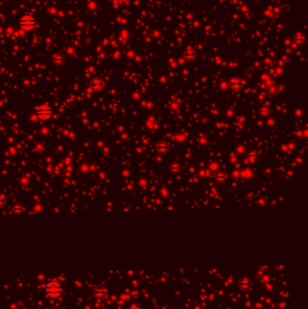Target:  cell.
I'll use <instances>...</instances> for the list:
<instances>
[{"instance_id": "6da1fadb", "label": "cell", "mask_w": 308, "mask_h": 309, "mask_svg": "<svg viewBox=\"0 0 308 309\" xmlns=\"http://www.w3.org/2000/svg\"><path fill=\"white\" fill-rule=\"evenodd\" d=\"M18 24H19V26L24 31H32L35 29L38 26L35 18L29 15L22 16L19 19Z\"/></svg>"}, {"instance_id": "7a4b0ae2", "label": "cell", "mask_w": 308, "mask_h": 309, "mask_svg": "<svg viewBox=\"0 0 308 309\" xmlns=\"http://www.w3.org/2000/svg\"><path fill=\"white\" fill-rule=\"evenodd\" d=\"M45 292L49 297H58L62 294V286L58 282L52 281L46 286Z\"/></svg>"}, {"instance_id": "3957f363", "label": "cell", "mask_w": 308, "mask_h": 309, "mask_svg": "<svg viewBox=\"0 0 308 309\" xmlns=\"http://www.w3.org/2000/svg\"><path fill=\"white\" fill-rule=\"evenodd\" d=\"M35 114L41 120H48L53 116V110L49 105H42L35 110Z\"/></svg>"}, {"instance_id": "277c9868", "label": "cell", "mask_w": 308, "mask_h": 309, "mask_svg": "<svg viewBox=\"0 0 308 309\" xmlns=\"http://www.w3.org/2000/svg\"><path fill=\"white\" fill-rule=\"evenodd\" d=\"M92 291H93V294L96 297L102 298L107 295L108 289L104 286H95V287H93Z\"/></svg>"}, {"instance_id": "5b68a950", "label": "cell", "mask_w": 308, "mask_h": 309, "mask_svg": "<svg viewBox=\"0 0 308 309\" xmlns=\"http://www.w3.org/2000/svg\"><path fill=\"white\" fill-rule=\"evenodd\" d=\"M238 287L242 291H248L251 287V283L247 278H241L238 281Z\"/></svg>"}, {"instance_id": "8992f818", "label": "cell", "mask_w": 308, "mask_h": 309, "mask_svg": "<svg viewBox=\"0 0 308 309\" xmlns=\"http://www.w3.org/2000/svg\"><path fill=\"white\" fill-rule=\"evenodd\" d=\"M89 86H90V88L92 89L93 90H99L103 88L104 83H103V81H102L101 80L95 79V80H92V81H90Z\"/></svg>"}, {"instance_id": "52a82bcc", "label": "cell", "mask_w": 308, "mask_h": 309, "mask_svg": "<svg viewBox=\"0 0 308 309\" xmlns=\"http://www.w3.org/2000/svg\"><path fill=\"white\" fill-rule=\"evenodd\" d=\"M24 212V208L20 203H15L11 207V212L15 215H21Z\"/></svg>"}, {"instance_id": "ba28073f", "label": "cell", "mask_w": 308, "mask_h": 309, "mask_svg": "<svg viewBox=\"0 0 308 309\" xmlns=\"http://www.w3.org/2000/svg\"><path fill=\"white\" fill-rule=\"evenodd\" d=\"M156 149L160 154H162V155L165 154V153H167V151H168V145L166 144L165 142H160V143L157 144Z\"/></svg>"}, {"instance_id": "9c48e42d", "label": "cell", "mask_w": 308, "mask_h": 309, "mask_svg": "<svg viewBox=\"0 0 308 309\" xmlns=\"http://www.w3.org/2000/svg\"><path fill=\"white\" fill-rule=\"evenodd\" d=\"M214 177H215V180L217 181V182H219V183H222V182H224V181L226 180V178H227L226 174H222V173H218V174H216Z\"/></svg>"}, {"instance_id": "30bf717a", "label": "cell", "mask_w": 308, "mask_h": 309, "mask_svg": "<svg viewBox=\"0 0 308 309\" xmlns=\"http://www.w3.org/2000/svg\"><path fill=\"white\" fill-rule=\"evenodd\" d=\"M53 62L55 64H62L64 62V58L62 55H55L53 58Z\"/></svg>"}, {"instance_id": "8fae6325", "label": "cell", "mask_w": 308, "mask_h": 309, "mask_svg": "<svg viewBox=\"0 0 308 309\" xmlns=\"http://www.w3.org/2000/svg\"><path fill=\"white\" fill-rule=\"evenodd\" d=\"M241 86H242V82H241L240 81H230V87L233 88V89H239L240 88Z\"/></svg>"}, {"instance_id": "7c38bea8", "label": "cell", "mask_w": 308, "mask_h": 309, "mask_svg": "<svg viewBox=\"0 0 308 309\" xmlns=\"http://www.w3.org/2000/svg\"><path fill=\"white\" fill-rule=\"evenodd\" d=\"M185 56L187 58V59L192 60V59H194V58L196 56V53H195L194 51H190V50H189V51H186V52L185 53Z\"/></svg>"}, {"instance_id": "4fadbf2b", "label": "cell", "mask_w": 308, "mask_h": 309, "mask_svg": "<svg viewBox=\"0 0 308 309\" xmlns=\"http://www.w3.org/2000/svg\"><path fill=\"white\" fill-rule=\"evenodd\" d=\"M170 170L173 173H176L180 170V165L176 163H173L172 165H170Z\"/></svg>"}, {"instance_id": "5bb4252c", "label": "cell", "mask_w": 308, "mask_h": 309, "mask_svg": "<svg viewBox=\"0 0 308 309\" xmlns=\"http://www.w3.org/2000/svg\"><path fill=\"white\" fill-rule=\"evenodd\" d=\"M6 197L3 195V194H0V208H1V207H3L5 204H6Z\"/></svg>"}]
</instances>
